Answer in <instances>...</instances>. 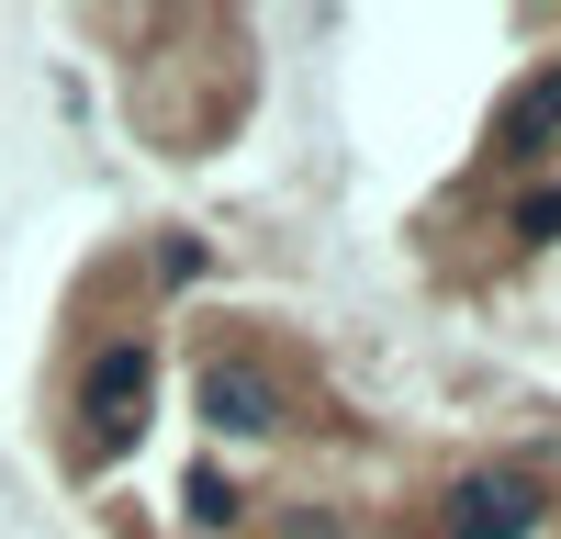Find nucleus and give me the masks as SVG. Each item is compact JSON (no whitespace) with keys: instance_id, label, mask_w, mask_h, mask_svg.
I'll return each instance as SVG.
<instances>
[{"instance_id":"f257e3e1","label":"nucleus","mask_w":561,"mask_h":539,"mask_svg":"<svg viewBox=\"0 0 561 539\" xmlns=\"http://www.w3.org/2000/svg\"><path fill=\"white\" fill-rule=\"evenodd\" d=\"M147 393H158V348L147 337H113L102 359H90V449L147 438Z\"/></svg>"},{"instance_id":"7ed1b4c3","label":"nucleus","mask_w":561,"mask_h":539,"mask_svg":"<svg viewBox=\"0 0 561 539\" xmlns=\"http://www.w3.org/2000/svg\"><path fill=\"white\" fill-rule=\"evenodd\" d=\"M203 427H214V438H270V427H280V382L259 371V359L225 348L214 371H203Z\"/></svg>"},{"instance_id":"20e7f679","label":"nucleus","mask_w":561,"mask_h":539,"mask_svg":"<svg viewBox=\"0 0 561 539\" xmlns=\"http://www.w3.org/2000/svg\"><path fill=\"white\" fill-rule=\"evenodd\" d=\"M550 135H561V57H550V68H528V90L494 113V147H505V158H539Z\"/></svg>"},{"instance_id":"39448f33","label":"nucleus","mask_w":561,"mask_h":539,"mask_svg":"<svg viewBox=\"0 0 561 539\" xmlns=\"http://www.w3.org/2000/svg\"><path fill=\"white\" fill-rule=\"evenodd\" d=\"M192 517H203V528H225V517H237V483H225V472H214V461H203V472H192Z\"/></svg>"},{"instance_id":"423d86ee","label":"nucleus","mask_w":561,"mask_h":539,"mask_svg":"<svg viewBox=\"0 0 561 539\" xmlns=\"http://www.w3.org/2000/svg\"><path fill=\"white\" fill-rule=\"evenodd\" d=\"M517 237H528V248H550V237H561V180H550V192H528V203H517Z\"/></svg>"},{"instance_id":"f03ea898","label":"nucleus","mask_w":561,"mask_h":539,"mask_svg":"<svg viewBox=\"0 0 561 539\" xmlns=\"http://www.w3.org/2000/svg\"><path fill=\"white\" fill-rule=\"evenodd\" d=\"M438 528L449 539H528V528H550V494L528 472H472V483H449Z\"/></svg>"}]
</instances>
